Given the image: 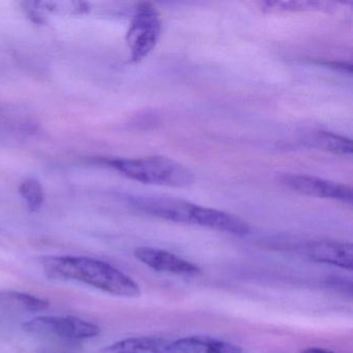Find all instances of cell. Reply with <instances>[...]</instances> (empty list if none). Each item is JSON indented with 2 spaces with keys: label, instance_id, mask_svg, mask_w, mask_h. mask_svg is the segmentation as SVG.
<instances>
[{
  "label": "cell",
  "instance_id": "cell-1",
  "mask_svg": "<svg viewBox=\"0 0 353 353\" xmlns=\"http://www.w3.org/2000/svg\"><path fill=\"white\" fill-rule=\"evenodd\" d=\"M43 268L48 276L90 285L115 296L135 299L141 294L136 281L115 266L84 256H48L43 258Z\"/></svg>",
  "mask_w": 353,
  "mask_h": 353
},
{
  "label": "cell",
  "instance_id": "cell-2",
  "mask_svg": "<svg viewBox=\"0 0 353 353\" xmlns=\"http://www.w3.org/2000/svg\"><path fill=\"white\" fill-rule=\"evenodd\" d=\"M104 163L123 173L125 176L146 185L187 188L195 181L193 172L190 169L167 157L108 159Z\"/></svg>",
  "mask_w": 353,
  "mask_h": 353
},
{
  "label": "cell",
  "instance_id": "cell-3",
  "mask_svg": "<svg viewBox=\"0 0 353 353\" xmlns=\"http://www.w3.org/2000/svg\"><path fill=\"white\" fill-rule=\"evenodd\" d=\"M161 32L162 21L157 8L150 3H139L125 38L132 63H140L154 50L160 40Z\"/></svg>",
  "mask_w": 353,
  "mask_h": 353
},
{
  "label": "cell",
  "instance_id": "cell-4",
  "mask_svg": "<svg viewBox=\"0 0 353 353\" xmlns=\"http://www.w3.org/2000/svg\"><path fill=\"white\" fill-rule=\"evenodd\" d=\"M28 334L70 341H83L100 334V326L74 316H39L22 323Z\"/></svg>",
  "mask_w": 353,
  "mask_h": 353
},
{
  "label": "cell",
  "instance_id": "cell-5",
  "mask_svg": "<svg viewBox=\"0 0 353 353\" xmlns=\"http://www.w3.org/2000/svg\"><path fill=\"white\" fill-rule=\"evenodd\" d=\"M278 181L283 187L301 195L352 203V188L347 185L326 181L311 175L294 173H284L278 177Z\"/></svg>",
  "mask_w": 353,
  "mask_h": 353
},
{
  "label": "cell",
  "instance_id": "cell-6",
  "mask_svg": "<svg viewBox=\"0 0 353 353\" xmlns=\"http://www.w3.org/2000/svg\"><path fill=\"white\" fill-rule=\"evenodd\" d=\"M132 203L142 212L170 222L192 225L195 204L170 196H135Z\"/></svg>",
  "mask_w": 353,
  "mask_h": 353
},
{
  "label": "cell",
  "instance_id": "cell-7",
  "mask_svg": "<svg viewBox=\"0 0 353 353\" xmlns=\"http://www.w3.org/2000/svg\"><path fill=\"white\" fill-rule=\"evenodd\" d=\"M134 255L141 263L156 272L185 276H197L201 272L196 264L171 252L157 248H137L134 252Z\"/></svg>",
  "mask_w": 353,
  "mask_h": 353
},
{
  "label": "cell",
  "instance_id": "cell-8",
  "mask_svg": "<svg viewBox=\"0 0 353 353\" xmlns=\"http://www.w3.org/2000/svg\"><path fill=\"white\" fill-rule=\"evenodd\" d=\"M192 225H197L236 236H245L250 233L249 224L239 216L223 210L205 208L197 204L194 205L192 212Z\"/></svg>",
  "mask_w": 353,
  "mask_h": 353
},
{
  "label": "cell",
  "instance_id": "cell-9",
  "mask_svg": "<svg viewBox=\"0 0 353 353\" xmlns=\"http://www.w3.org/2000/svg\"><path fill=\"white\" fill-rule=\"evenodd\" d=\"M307 254L321 263L352 270L353 249L350 243L338 241H317L307 245Z\"/></svg>",
  "mask_w": 353,
  "mask_h": 353
},
{
  "label": "cell",
  "instance_id": "cell-10",
  "mask_svg": "<svg viewBox=\"0 0 353 353\" xmlns=\"http://www.w3.org/2000/svg\"><path fill=\"white\" fill-rule=\"evenodd\" d=\"M171 353H243V349L212 336H191L171 342Z\"/></svg>",
  "mask_w": 353,
  "mask_h": 353
},
{
  "label": "cell",
  "instance_id": "cell-11",
  "mask_svg": "<svg viewBox=\"0 0 353 353\" xmlns=\"http://www.w3.org/2000/svg\"><path fill=\"white\" fill-rule=\"evenodd\" d=\"M99 353H171V342L158 336H132L112 343Z\"/></svg>",
  "mask_w": 353,
  "mask_h": 353
},
{
  "label": "cell",
  "instance_id": "cell-12",
  "mask_svg": "<svg viewBox=\"0 0 353 353\" xmlns=\"http://www.w3.org/2000/svg\"><path fill=\"white\" fill-rule=\"evenodd\" d=\"M0 307L14 311L36 313L48 309L50 301L30 293L3 290L0 291Z\"/></svg>",
  "mask_w": 353,
  "mask_h": 353
},
{
  "label": "cell",
  "instance_id": "cell-13",
  "mask_svg": "<svg viewBox=\"0 0 353 353\" xmlns=\"http://www.w3.org/2000/svg\"><path fill=\"white\" fill-rule=\"evenodd\" d=\"M305 142L318 150L334 154H350L352 152V142L350 139L330 132H314L307 136Z\"/></svg>",
  "mask_w": 353,
  "mask_h": 353
},
{
  "label": "cell",
  "instance_id": "cell-14",
  "mask_svg": "<svg viewBox=\"0 0 353 353\" xmlns=\"http://www.w3.org/2000/svg\"><path fill=\"white\" fill-rule=\"evenodd\" d=\"M332 3L324 1H264L260 9L266 13H285V12H313L330 10Z\"/></svg>",
  "mask_w": 353,
  "mask_h": 353
},
{
  "label": "cell",
  "instance_id": "cell-15",
  "mask_svg": "<svg viewBox=\"0 0 353 353\" xmlns=\"http://www.w3.org/2000/svg\"><path fill=\"white\" fill-rule=\"evenodd\" d=\"M20 194L32 212H38L44 203V189L37 179H26L20 185Z\"/></svg>",
  "mask_w": 353,
  "mask_h": 353
},
{
  "label": "cell",
  "instance_id": "cell-16",
  "mask_svg": "<svg viewBox=\"0 0 353 353\" xmlns=\"http://www.w3.org/2000/svg\"><path fill=\"white\" fill-rule=\"evenodd\" d=\"M301 353H336L334 351L327 350V349L318 348V347H310L305 349Z\"/></svg>",
  "mask_w": 353,
  "mask_h": 353
}]
</instances>
